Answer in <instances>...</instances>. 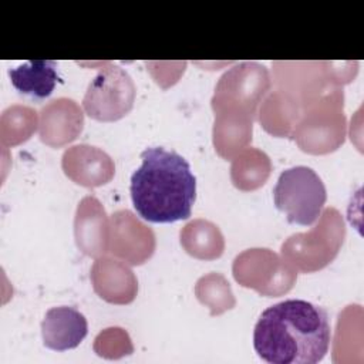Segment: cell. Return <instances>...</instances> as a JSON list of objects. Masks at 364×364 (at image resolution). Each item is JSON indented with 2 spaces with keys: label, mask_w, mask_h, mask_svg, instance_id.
Listing matches in <instances>:
<instances>
[{
  "label": "cell",
  "mask_w": 364,
  "mask_h": 364,
  "mask_svg": "<svg viewBox=\"0 0 364 364\" xmlns=\"http://www.w3.org/2000/svg\"><path fill=\"white\" fill-rule=\"evenodd\" d=\"M327 192L321 178L309 166L297 165L284 169L273 188L277 210L284 213L289 223L313 225L326 203Z\"/></svg>",
  "instance_id": "3957f363"
},
{
  "label": "cell",
  "mask_w": 364,
  "mask_h": 364,
  "mask_svg": "<svg viewBox=\"0 0 364 364\" xmlns=\"http://www.w3.org/2000/svg\"><path fill=\"white\" fill-rule=\"evenodd\" d=\"M330 341L327 311L301 299L269 306L253 330L255 351L270 364H316L327 354Z\"/></svg>",
  "instance_id": "6da1fadb"
},
{
  "label": "cell",
  "mask_w": 364,
  "mask_h": 364,
  "mask_svg": "<svg viewBox=\"0 0 364 364\" xmlns=\"http://www.w3.org/2000/svg\"><path fill=\"white\" fill-rule=\"evenodd\" d=\"M87 333V318L75 307H51L41 321L43 343L54 351H67L78 347Z\"/></svg>",
  "instance_id": "277c9868"
},
{
  "label": "cell",
  "mask_w": 364,
  "mask_h": 364,
  "mask_svg": "<svg viewBox=\"0 0 364 364\" xmlns=\"http://www.w3.org/2000/svg\"><path fill=\"white\" fill-rule=\"evenodd\" d=\"M57 67L58 63L54 60L26 61L10 68L9 77L20 95L41 102L53 94L60 80Z\"/></svg>",
  "instance_id": "5b68a950"
},
{
  "label": "cell",
  "mask_w": 364,
  "mask_h": 364,
  "mask_svg": "<svg viewBox=\"0 0 364 364\" xmlns=\"http://www.w3.org/2000/svg\"><path fill=\"white\" fill-rule=\"evenodd\" d=\"M142 164L131 175L129 193L139 218L151 223H173L191 216L196 178L188 161L162 146L141 152Z\"/></svg>",
  "instance_id": "7a4b0ae2"
}]
</instances>
